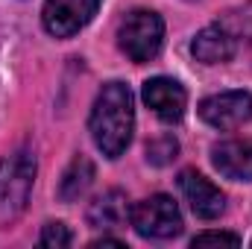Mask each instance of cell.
I'll list each match as a JSON object with an SVG mask.
<instances>
[{
    "instance_id": "obj_1",
    "label": "cell",
    "mask_w": 252,
    "mask_h": 249,
    "mask_svg": "<svg viewBox=\"0 0 252 249\" xmlns=\"http://www.w3.org/2000/svg\"><path fill=\"white\" fill-rule=\"evenodd\" d=\"M91 138L97 150L106 158H121L132 141L135 129V106H132V91L124 82H106L94 100L91 118H88Z\"/></svg>"
},
{
    "instance_id": "obj_2",
    "label": "cell",
    "mask_w": 252,
    "mask_h": 249,
    "mask_svg": "<svg viewBox=\"0 0 252 249\" xmlns=\"http://www.w3.org/2000/svg\"><path fill=\"white\" fill-rule=\"evenodd\" d=\"M32 182H35V156L30 150H15L0 161V226H9L24 214Z\"/></svg>"
},
{
    "instance_id": "obj_3",
    "label": "cell",
    "mask_w": 252,
    "mask_h": 249,
    "mask_svg": "<svg viewBox=\"0 0 252 249\" xmlns=\"http://www.w3.org/2000/svg\"><path fill=\"white\" fill-rule=\"evenodd\" d=\"M118 41H121V50L132 62H153L164 44V21L150 9H135L124 18Z\"/></svg>"
},
{
    "instance_id": "obj_4",
    "label": "cell",
    "mask_w": 252,
    "mask_h": 249,
    "mask_svg": "<svg viewBox=\"0 0 252 249\" xmlns=\"http://www.w3.org/2000/svg\"><path fill=\"white\" fill-rule=\"evenodd\" d=\"M129 223L135 226V232L141 238H150V241H167L182 232V214L167 193H153V196L135 202Z\"/></svg>"
},
{
    "instance_id": "obj_5",
    "label": "cell",
    "mask_w": 252,
    "mask_h": 249,
    "mask_svg": "<svg viewBox=\"0 0 252 249\" xmlns=\"http://www.w3.org/2000/svg\"><path fill=\"white\" fill-rule=\"evenodd\" d=\"M199 118L208 126L229 132L252 121V94L250 91H223L211 94L199 103Z\"/></svg>"
},
{
    "instance_id": "obj_6",
    "label": "cell",
    "mask_w": 252,
    "mask_h": 249,
    "mask_svg": "<svg viewBox=\"0 0 252 249\" xmlns=\"http://www.w3.org/2000/svg\"><path fill=\"white\" fill-rule=\"evenodd\" d=\"M100 0H47L41 21L44 30L56 38H67L73 32H79L97 12Z\"/></svg>"
},
{
    "instance_id": "obj_7",
    "label": "cell",
    "mask_w": 252,
    "mask_h": 249,
    "mask_svg": "<svg viewBox=\"0 0 252 249\" xmlns=\"http://www.w3.org/2000/svg\"><path fill=\"white\" fill-rule=\"evenodd\" d=\"M179 190H182L185 202L190 205V211L199 220H217L226 211L223 190L211 179H205L202 173H196V170H182L179 173Z\"/></svg>"
},
{
    "instance_id": "obj_8",
    "label": "cell",
    "mask_w": 252,
    "mask_h": 249,
    "mask_svg": "<svg viewBox=\"0 0 252 249\" xmlns=\"http://www.w3.org/2000/svg\"><path fill=\"white\" fill-rule=\"evenodd\" d=\"M144 103L164 121V124H179L188 106V94L176 79L167 76H153L144 82Z\"/></svg>"
},
{
    "instance_id": "obj_9",
    "label": "cell",
    "mask_w": 252,
    "mask_h": 249,
    "mask_svg": "<svg viewBox=\"0 0 252 249\" xmlns=\"http://www.w3.org/2000/svg\"><path fill=\"white\" fill-rule=\"evenodd\" d=\"M211 164L235 182H252V138H229L211 147Z\"/></svg>"
},
{
    "instance_id": "obj_10",
    "label": "cell",
    "mask_w": 252,
    "mask_h": 249,
    "mask_svg": "<svg viewBox=\"0 0 252 249\" xmlns=\"http://www.w3.org/2000/svg\"><path fill=\"white\" fill-rule=\"evenodd\" d=\"M129 214H132V205L124 190H106L88 205V226L103 229V232L121 229L129 223Z\"/></svg>"
},
{
    "instance_id": "obj_11",
    "label": "cell",
    "mask_w": 252,
    "mask_h": 249,
    "mask_svg": "<svg viewBox=\"0 0 252 249\" xmlns=\"http://www.w3.org/2000/svg\"><path fill=\"white\" fill-rule=\"evenodd\" d=\"M190 53L193 59L202 64H220V62H229L235 56V35L214 24V27H205L202 32H196L193 44H190Z\"/></svg>"
},
{
    "instance_id": "obj_12",
    "label": "cell",
    "mask_w": 252,
    "mask_h": 249,
    "mask_svg": "<svg viewBox=\"0 0 252 249\" xmlns=\"http://www.w3.org/2000/svg\"><path fill=\"white\" fill-rule=\"evenodd\" d=\"M91 182H94V164H91V158L76 156V158L67 164V170L62 173V182H59V199H62V202H76L79 196L88 193Z\"/></svg>"
},
{
    "instance_id": "obj_13",
    "label": "cell",
    "mask_w": 252,
    "mask_h": 249,
    "mask_svg": "<svg viewBox=\"0 0 252 249\" xmlns=\"http://www.w3.org/2000/svg\"><path fill=\"white\" fill-rule=\"evenodd\" d=\"M179 156V141L173 135H158L147 144V161L156 167H167Z\"/></svg>"
},
{
    "instance_id": "obj_14",
    "label": "cell",
    "mask_w": 252,
    "mask_h": 249,
    "mask_svg": "<svg viewBox=\"0 0 252 249\" xmlns=\"http://www.w3.org/2000/svg\"><path fill=\"white\" fill-rule=\"evenodd\" d=\"M38 244L41 247H70L73 244V235L67 232V226L64 223H47L44 229H41V238H38Z\"/></svg>"
},
{
    "instance_id": "obj_15",
    "label": "cell",
    "mask_w": 252,
    "mask_h": 249,
    "mask_svg": "<svg viewBox=\"0 0 252 249\" xmlns=\"http://www.w3.org/2000/svg\"><path fill=\"white\" fill-rule=\"evenodd\" d=\"M241 247V238L232 232H202L193 238V247Z\"/></svg>"
},
{
    "instance_id": "obj_16",
    "label": "cell",
    "mask_w": 252,
    "mask_h": 249,
    "mask_svg": "<svg viewBox=\"0 0 252 249\" xmlns=\"http://www.w3.org/2000/svg\"><path fill=\"white\" fill-rule=\"evenodd\" d=\"M91 247L97 249V247H126L124 241H118V238H100V241H94Z\"/></svg>"
}]
</instances>
